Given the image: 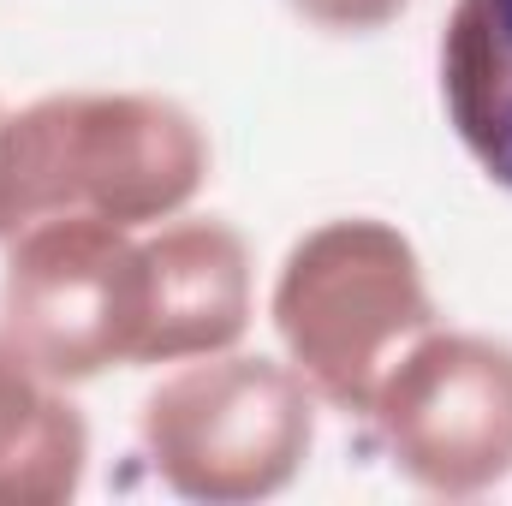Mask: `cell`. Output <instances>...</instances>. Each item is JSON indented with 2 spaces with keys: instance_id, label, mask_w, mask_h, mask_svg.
I'll return each instance as SVG.
<instances>
[{
  "instance_id": "1",
  "label": "cell",
  "mask_w": 512,
  "mask_h": 506,
  "mask_svg": "<svg viewBox=\"0 0 512 506\" xmlns=\"http://www.w3.org/2000/svg\"><path fill=\"white\" fill-rule=\"evenodd\" d=\"M209 179L203 126L149 90H60L0 114V245L42 221L161 227Z\"/></svg>"
},
{
  "instance_id": "2",
  "label": "cell",
  "mask_w": 512,
  "mask_h": 506,
  "mask_svg": "<svg viewBox=\"0 0 512 506\" xmlns=\"http://www.w3.org/2000/svg\"><path fill=\"white\" fill-rule=\"evenodd\" d=\"M268 316L316 405L346 417H364L387 364L441 322L417 245L376 215L310 227L274 274Z\"/></svg>"
},
{
  "instance_id": "3",
  "label": "cell",
  "mask_w": 512,
  "mask_h": 506,
  "mask_svg": "<svg viewBox=\"0 0 512 506\" xmlns=\"http://www.w3.org/2000/svg\"><path fill=\"white\" fill-rule=\"evenodd\" d=\"M137 435L173 495L209 506L268 501L316 447V393L280 358L215 352L149 387Z\"/></svg>"
},
{
  "instance_id": "4",
  "label": "cell",
  "mask_w": 512,
  "mask_h": 506,
  "mask_svg": "<svg viewBox=\"0 0 512 506\" xmlns=\"http://www.w3.org/2000/svg\"><path fill=\"white\" fill-rule=\"evenodd\" d=\"M0 251V334L42 376L78 387L143 364V233L114 221H42Z\"/></svg>"
},
{
  "instance_id": "5",
  "label": "cell",
  "mask_w": 512,
  "mask_h": 506,
  "mask_svg": "<svg viewBox=\"0 0 512 506\" xmlns=\"http://www.w3.org/2000/svg\"><path fill=\"white\" fill-rule=\"evenodd\" d=\"M364 417L423 495H489L512 477V346L435 322L387 364Z\"/></svg>"
},
{
  "instance_id": "6",
  "label": "cell",
  "mask_w": 512,
  "mask_h": 506,
  "mask_svg": "<svg viewBox=\"0 0 512 506\" xmlns=\"http://www.w3.org/2000/svg\"><path fill=\"white\" fill-rule=\"evenodd\" d=\"M143 280V364H191L233 352L256 316L251 245L215 215H173L155 233L143 227Z\"/></svg>"
},
{
  "instance_id": "7",
  "label": "cell",
  "mask_w": 512,
  "mask_h": 506,
  "mask_svg": "<svg viewBox=\"0 0 512 506\" xmlns=\"http://www.w3.org/2000/svg\"><path fill=\"white\" fill-rule=\"evenodd\" d=\"M90 423L66 381L42 376L0 334V506H60L84 489Z\"/></svg>"
},
{
  "instance_id": "8",
  "label": "cell",
  "mask_w": 512,
  "mask_h": 506,
  "mask_svg": "<svg viewBox=\"0 0 512 506\" xmlns=\"http://www.w3.org/2000/svg\"><path fill=\"white\" fill-rule=\"evenodd\" d=\"M435 66L453 137L512 191V0H453Z\"/></svg>"
},
{
  "instance_id": "9",
  "label": "cell",
  "mask_w": 512,
  "mask_h": 506,
  "mask_svg": "<svg viewBox=\"0 0 512 506\" xmlns=\"http://www.w3.org/2000/svg\"><path fill=\"white\" fill-rule=\"evenodd\" d=\"M286 6L328 36H370V30H387L411 0H286Z\"/></svg>"
}]
</instances>
